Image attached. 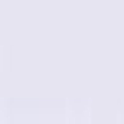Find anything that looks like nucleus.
<instances>
[]
</instances>
